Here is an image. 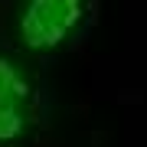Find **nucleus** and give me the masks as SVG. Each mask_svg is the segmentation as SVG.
<instances>
[{"label": "nucleus", "mask_w": 147, "mask_h": 147, "mask_svg": "<svg viewBox=\"0 0 147 147\" xmlns=\"http://www.w3.org/2000/svg\"><path fill=\"white\" fill-rule=\"evenodd\" d=\"M79 16V0H33L20 16V36L30 49H53L69 36Z\"/></svg>", "instance_id": "1"}, {"label": "nucleus", "mask_w": 147, "mask_h": 147, "mask_svg": "<svg viewBox=\"0 0 147 147\" xmlns=\"http://www.w3.org/2000/svg\"><path fill=\"white\" fill-rule=\"evenodd\" d=\"M30 95V85L23 82V75L16 72L10 59L0 56V108H16V101H23Z\"/></svg>", "instance_id": "2"}, {"label": "nucleus", "mask_w": 147, "mask_h": 147, "mask_svg": "<svg viewBox=\"0 0 147 147\" xmlns=\"http://www.w3.org/2000/svg\"><path fill=\"white\" fill-rule=\"evenodd\" d=\"M23 134V115L20 108H0V141H13Z\"/></svg>", "instance_id": "3"}]
</instances>
